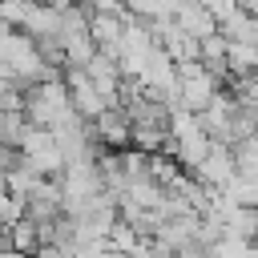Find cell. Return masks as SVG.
Masks as SVG:
<instances>
[{
	"label": "cell",
	"mask_w": 258,
	"mask_h": 258,
	"mask_svg": "<svg viewBox=\"0 0 258 258\" xmlns=\"http://www.w3.org/2000/svg\"><path fill=\"white\" fill-rule=\"evenodd\" d=\"M16 157H20L16 149H8V145H0V173H8V169L16 165Z\"/></svg>",
	"instance_id": "8fae6325"
},
{
	"label": "cell",
	"mask_w": 258,
	"mask_h": 258,
	"mask_svg": "<svg viewBox=\"0 0 258 258\" xmlns=\"http://www.w3.org/2000/svg\"><path fill=\"white\" fill-rule=\"evenodd\" d=\"M173 24H177L181 32H189L194 40H206V36L218 32V20H214V12H210L202 0H181L177 12H173Z\"/></svg>",
	"instance_id": "52a82bcc"
},
{
	"label": "cell",
	"mask_w": 258,
	"mask_h": 258,
	"mask_svg": "<svg viewBox=\"0 0 258 258\" xmlns=\"http://www.w3.org/2000/svg\"><path fill=\"white\" fill-rule=\"evenodd\" d=\"M93 137L105 153H117V149H133V125H129V113L121 105L105 109L97 121H93Z\"/></svg>",
	"instance_id": "8992f818"
},
{
	"label": "cell",
	"mask_w": 258,
	"mask_h": 258,
	"mask_svg": "<svg viewBox=\"0 0 258 258\" xmlns=\"http://www.w3.org/2000/svg\"><path fill=\"white\" fill-rule=\"evenodd\" d=\"M64 85H69V97H73V113L81 117V121H97L105 109H113L101 93H97V85L85 77V69H64Z\"/></svg>",
	"instance_id": "5b68a950"
},
{
	"label": "cell",
	"mask_w": 258,
	"mask_h": 258,
	"mask_svg": "<svg viewBox=\"0 0 258 258\" xmlns=\"http://www.w3.org/2000/svg\"><path fill=\"white\" fill-rule=\"evenodd\" d=\"M36 4H44V8H60V12H64L73 0H36Z\"/></svg>",
	"instance_id": "7c38bea8"
},
{
	"label": "cell",
	"mask_w": 258,
	"mask_h": 258,
	"mask_svg": "<svg viewBox=\"0 0 258 258\" xmlns=\"http://www.w3.org/2000/svg\"><path fill=\"white\" fill-rule=\"evenodd\" d=\"M20 113H24V121L36 125V129H56L60 121H69V117H73V97H69L64 77L24 89V109H20Z\"/></svg>",
	"instance_id": "7a4b0ae2"
},
{
	"label": "cell",
	"mask_w": 258,
	"mask_h": 258,
	"mask_svg": "<svg viewBox=\"0 0 258 258\" xmlns=\"http://www.w3.org/2000/svg\"><path fill=\"white\" fill-rule=\"evenodd\" d=\"M218 32H222L226 40H234V44H254V48H258V16H254V12H242V8H238Z\"/></svg>",
	"instance_id": "ba28073f"
},
{
	"label": "cell",
	"mask_w": 258,
	"mask_h": 258,
	"mask_svg": "<svg viewBox=\"0 0 258 258\" xmlns=\"http://www.w3.org/2000/svg\"><path fill=\"white\" fill-rule=\"evenodd\" d=\"M238 8H242V12H254V16H258V0H238Z\"/></svg>",
	"instance_id": "4fadbf2b"
},
{
	"label": "cell",
	"mask_w": 258,
	"mask_h": 258,
	"mask_svg": "<svg viewBox=\"0 0 258 258\" xmlns=\"http://www.w3.org/2000/svg\"><path fill=\"white\" fill-rule=\"evenodd\" d=\"M12 250L24 254V258H36V254H40V226L28 222V218H20V222L12 226Z\"/></svg>",
	"instance_id": "9c48e42d"
},
{
	"label": "cell",
	"mask_w": 258,
	"mask_h": 258,
	"mask_svg": "<svg viewBox=\"0 0 258 258\" xmlns=\"http://www.w3.org/2000/svg\"><path fill=\"white\" fill-rule=\"evenodd\" d=\"M214 149V141L206 137V129H202V121H198V113H189V109H181V105H173L169 109V157L185 169V173H194L202 161H206V153Z\"/></svg>",
	"instance_id": "6da1fadb"
},
{
	"label": "cell",
	"mask_w": 258,
	"mask_h": 258,
	"mask_svg": "<svg viewBox=\"0 0 258 258\" xmlns=\"http://www.w3.org/2000/svg\"><path fill=\"white\" fill-rule=\"evenodd\" d=\"M234 161H238L242 177H258V133H250L246 141L234 145Z\"/></svg>",
	"instance_id": "30bf717a"
},
{
	"label": "cell",
	"mask_w": 258,
	"mask_h": 258,
	"mask_svg": "<svg viewBox=\"0 0 258 258\" xmlns=\"http://www.w3.org/2000/svg\"><path fill=\"white\" fill-rule=\"evenodd\" d=\"M226 85L202 64V60H189V64H177V105L189 109V113H202Z\"/></svg>",
	"instance_id": "3957f363"
},
{
	"label": "cell",
	"mask_w": 258,
	"mask_h": 258,
	"mask_svg": "<svg viewBox=\"0 0 258 258\" xmlns=\"http://www.w3.org/2000/svg\"><path fill=\"white\" fill-rule=\"evenodd\" d=\"M0 258H24V254H16V250H0Z\"/></svg>",
	"instance_id": "5bb4252c"
},
{
	"label": "cell",
	"mask_w": 258,
	"mask_h": 258,
	"mask_svg": "<svg viewBox=\"0 0 258 258\" xmlns=\"http://www.w3.org/2000/svg\"><path fill=\"white\" fill-rule=\"evenodd\" d=\"M206 194H226L230 185H234V177H238V161H234V149L230 145H214L210 153H206V161L189 173Z\"/></svg>",
	"instance_id": "277c9868"
}]
</instances>
